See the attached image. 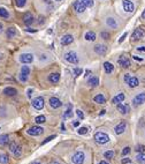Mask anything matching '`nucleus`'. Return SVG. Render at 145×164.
<instances>
[{
	"instance_id": "44",
	"label": "nucleus",
	"mask_w": 145,
	"mask_h": 164,
	"mask_svg": "<svg viewBox=\"0 0 145 164\" xmlns=\"http://www.w3.org/2000/svg\"><path fill=\"white\" fill-rule=\"evenodd\" d=\"M76 114L79 116V119H84V113H83L81 110H76Z\"/></svg>"
},
{
	"instance_id": "28",
	"label": "nucleus",
	"mask_w": 145,
	"mask_h": 164,
	"mask_svg": "<svg viewBox=\"0 0 145 164\" xmlns=\"http://www.w3.org/2000/svg\"><path fill=\"white\" fill-rule=\"evenodd\" d=\"M6 35H7V37L8 38H13L14 36L16 35V29L14 27H11L7 29V31H6Z\"/></svg>"
},
{
	"instance_id": "10",
	"label": "nucleus",
	"mask_w": 145,
	"mask_h": 164,
	"mask_svg": "<svg viewBox=\"0 0 145 164\" xmlns=\"http://www.w3.org/2000/svg\"><path fill=\"white\" fill-rule=\"evenodd\" d=\"M44 103H45L44 98H43L41 96H39V97H36V98L32 101V106L36 110H41L44 108Z\"/></svg>"
},
{
	"instance_id": "41",
	"label": "nucleus",
	"mask_w": 145,
	"mask_h": 164,
	"mask_svg": "<svg viewBox=\"0 0 145 164\" xmlns=\"http://www.w3.org/2000/svg\"><path fill=\"white\" fill-rule=\"evenodd\" d=\"M136 151H138V152H144L145 146H143V145H138V146H136Z\"/></svg>"
},
{
	"instance_id": "38",
	"label": "nucleus",
	"mask_w": 145,
	"mask_h": 164,
	"mask_svg": "<svg viewBox=\"0 0 145 164\" xmlns=\"http://www.w3.org/2000/svg\"><path fill=\"white\" fill-rule=\"evenodd\" d=\"M77 133H79V135H85V134L88 133V128H86V127H79Z\"/></svg>"
},
{
	"instance_id": "57",
	"label": "nucleus",
	"mask_w": 145,
	"mask_h": 164,
	"mask_svg": "<svg viewBox=\"0 0 145 164\" xmlns=\"http://www.w3.org/2000/svg\"><path fill=\"white\" fill-rule=\"evenodd\" d=\"M2 30H4V27H2V24L0 23V32H2Z\"/></svg>"
},
{
	"instance_id": "40",
	"label": "nucleus",
	"mask_w": 145,
	"mask_h": 164,
	"mask_svg": "<svg viewBox=\"0 0 145 164\" xmlns=\"http://www.w3.org/2000/svg\"><path fill=\"white\" fill-rule=\"evenodd\" d=\"M73 73H74L75 76H79V75H82L83 70H82V68H74L73 69Z\"/></svg>"
},
{
	"instance_id": "46",
	"label": "nucleus",
	"mask_w": 145,
	"mask_h": 164,
	"mask_svg": "<svg viewBox=\"0 0 145 164\" xmlns=\"http://www.w3.org/2000/svg\"><path fill=\"white\" fill-rule=\"evenodd\" d=\"M100 36H101L104 40H108V38H109V34H108V32H105V31H103V32L100 34Z\"/></svg>"
},
{
	"instance_id": "9",
	"label": "nucleus",
	"mask_w": 145,
	"mask_h": 164,
	"mask_svg": "<svg viewBox=\"0 0 145 164\" xmlns=\"http://www.w3.org/2000/svg\"><path fill=\"white\" fill-rule=\"evenodd\" d=\"M122 6H123V9L128 13H132L135 9V5L131 0H122Z\"/></svg>"
},
{
	"instance_id": "6",
	"label": "nucleus",
	"mask_w": 145,
	"mask_h": 164,
	"mask_svg": "<svg viewBox=\"0 0 145 164\" xmlns=\"http://www.w3.org/2000/svg\"><path fill=\"white\" fill-rule=\"evenodd\" d=\"M43 132H44V128L40 126H32L26 131V133L29 135H32V137H38L40 134H43Z\"/></svg>"
},
{
	"instance_id": "17",
	"label": "nucleus",
	"mask_w": 145,
	"mask_h": 164,
	"mask_svg": "<svg viewBox=\"0 0 145 164\" xmlns=\"http://www.w3.org/2000/svg\"><path fill=\"white\" fill-rule=\"evenodd\" d=\"M106 24L107 27L112 28V29H116L118 28V22L114 17H107L106 19Z\"/></svg>"
},
{
	"instance_id": "33",
	"label": "nucleus",
	"mask_w": 145,
	"mask_h": 164,
	"mask_svg": "<svg viewBox=\"0 0 145 164\" xmlns=\"http://www.w3.org/2000/svg\"><path fill=\"white\" fill-rule=\"evenodd\" d=\"M0 163L1 164L8 163V156L6 154H0Z\"/></svg>"
},
{
	"instance_id": "1",
	"label": "nucleus",
	"mask_w": 145,
	"mask_h": 164,
	"mask_svg": "<svg viewBox=\"0 0 145 164\" xmlns=\"http://www.w3.org/2000/svg\"><path fill=\"white\" fill-rule=\"evenodd\" d=\"M124 82H126L130 88H136V87H138V84H139V80H138L136 76H131L129 73H128V74H124Z\"/></svg>"
},
{
	"instance_id": "19",
	"label": "nucleus",
	"mask_w": 145,
	"mask_h": 164,
	"mask_svg": "<svg viewBox=\"0 0 145 164\" xmlns=\"http://www.w3.org/2000/svg\"><path fill=\"white\" fill-rule=\"evenodd\" d=\"M49 81L51 83H58L60 81V74L59 73H52L49 75Z\"/></svg>"
},
{
	"instance_id": "59",
	"label": "nucleus",
	"mask_w": 145,
	"mask_h": 164,
	"mask_svg": "<svg viewBox=\"0 0 145 164\" xmlns=\"http://www.w3.org/2000/svg\"><path fill=\"white\" fill-rule=\"evenodd\" d=\"M142 17H143V19H145V9L143 11V13H142Z\"/></svg>"
},
{
	"instance_id": "31",
	"label": "nucleus",
	"mask_w": 145,
	"mask_h": 164,
	"mask_svg": "<svg viewBox=\"0 0 145 164\" xmlns=\"http://www.w3.org/2000/svg\"><path fill=\"white\" fill-rule=\"evenodd\" d=\"M136 161L139 162V163H144L145 162V154L144 152H139V154L136 156Z\"/></svg>"
},
{
	"instance_id": "55",
	"label": "nucleus",
	"mask_w": 145,
	"mask_h": 164,
	"mask_svg": "<svg viewBox=\"0 0 145 164\" xmlns=\"http://www.w3.org/2000/svg\"><path fill=\"white\" fill-rule=\"evenodd\" d=\"M61 131H66V127H65V125H64V124L61 125Z\"/></svg>"
},
{
	"instance_id": "16",
	"label": "nucleus",
	"mask_w": 145,
	"mask_h": 164,
	"mask_svg": "<svg viewBox=\"0 0 145 164\" xmlns=\"http://www.w3.org/2000/svg\"><path fill=\"white\" fill-rule=\"evenodd\" d=\"M126 128H127V123H126V122H121L119 125L115 126L114 131H115L116 134H122V133L126 131Z\"/></svg>"
},
{
	"instance_id": "34",
	"label": "nucleus",
	"mask_w": 145,
	"mask_h": 164,
	"mask_svg": "<svg viewBox=\"0 0 145 164\" xmlns=\"http://www.w3.org/2000/svg\"><path fill=\"white\" fill-rule=\"evenodd\" d=\"M35 122H36V124H43L46 122V118H45V116H37Z\"/></svg>"
},
{
	"instance_id": "25",
	"label": "nucleus",
	"mask_w": 145,
	"mask_h": 164,
	"mask_svg": "<svg viewBox=\"0 0 145 164\" xmlns=\"http://www.w3.org/2000/svg\"><path fill=\"white\" fill-rule=\"evenodd\" d=\"M93 101L96 102V103H99V104H104L106 102L105 97L103 94H98L97 96H94V98H93Z\"/></svg>"
},
{
	"instance_id": "26",
	"label": "nucleus",
	"mask_w": 145,
	"mask_h": 164,
	"mask_svg": "<svg viewBox=\"0 0 145 164\" xmlns=\"http://www.w3.org/2000/svg\"><path fill=\"white\" fill-rule=\"evenodd\" d=\"M85 40L89 42H93L96 41V34H94V31H88L86 34H85Z\"/></svg>"
},
{
	"instance_id": "42",
	"label": "nucleus",
	"mask_w": 145,
	"mask_h": 164,
	"mask_svg": "<svg viewBox=\"0 0 145 164\" xmlns=\"http://www.w3.org/2000/svg\"><path fill=\"white\" fill-rule=\"evenodd\" d=\"M19 79H20V81L26 82V80H28V76H26V75H23V74H21V73H20V75H19Z\"/></svg>"
},
{
	"instance_id": "35",
	"label": "nucleus",
	"mask_w": 145,
	"mask_h": 164,
	"mask_svg": "<svg viewBox=\"0 0 145 164\" xmlns=\"http://www.w3.org/2000/svg\"><path fill=\"white\" fill-rule=\"evenodd\" d=\"M21 74L28 76V75L30 74V68H29V66H22V68H21Z\"/></svg>"
},
{
	"instance_id": "48",
	"label": "nucleus",
	"mask_w": 145,
	"mask_h": 164,
	"mask_svg": "<svg viewBox=\"0 0 145 164\" xmlns=\"http://www.w3.org/2000/svg\"><path fill=\"white\" fill-rule=\"evenodd\" d=\"M130 161H131V160L128 157V158H123V160L121 161V163H122V164H127V163H130Z\"/></svg>"
},
{
	"instance_id": "29",
	"label": "nucleus",
	"mask_w": 145,
	"mask_h": 164,
	"mask_svg": "<svg viewBox=\"0 0 145 164\" xmlns=\"http://www.w3.org/2000/svg\"><path fill=\"white\" fill-rule=\"evenodd\" d=\"M9 141V137L7 134H2L0 135V146H4V145H7Z\"/></svg>"
},
{
	"instance_id": "51",
	"label": "nucleus",
	"mask_w": 145,
	"mask_h": 164,
	"mask_svg": "<svg viewBox=\"0 0 145 164\" xmlns=\"http://www.w3.org/2000/svg\"><path fill=\"white\" fill-rule=\"evenodd\" d=\"M32 91H34L32 89H29V90H28V97H29V98H31V96H32Z\"/></svg>"
},
{
	"instance_id": "56",
	"label": "nucleus",
	"mask_w": 145,
	"mask_h": 164,
	"mask_svg": "<svg viewBox=\"0 0 145 164\" xmlns=\"http://www.w3.org/2000/svg\"><path fill=\"white\" fill-rule=\"evenodd\" d=\"M98 164H108V163H107V162H105V161H100V162H99Z\"/></svg>"
},
{
	"instance_id": "12",
	"label": "nucleus",
	"mask_w": 145,
	"mask_h": 164,
	"mask_svg": "<svg viewBox=\"0 0 145 164\" xmlns=\"http://www.w3.org/2000/svg\"><path fill=\"white\" fill-rule=\"evenodd\" d=\"M118 63H119L120 66H122L123 68H128L130 67V60L127 55H121L119 59H118Z\"/></svg>"
},
{
	"instance_id": "5",
	"label": "nucleus",
	"mask_w": 145,
	"mask_h": 164,
	"mask_svg": "<svg viewBox=\"0 0 145 164\" xmlns=\"http://www.w3.org/2000/svg\"><path fill=\"white\" fill-rule=\"evenodd\" d=\"M143 103H145V93H139L132 98V105L134 106H139Z\"/></svg>"
},
{
	"instance_id": "7",
	"label": "nucleus",
	"mask_w": 145,
	"mask_h": 164,
	"mask_svg": "<svg viewBox=\"0 0 145 164\" xmlns=\"http://www.w3.org/2000/svg\"><path fill=\"white\" fill-rule=\"evenodd\" d=\"M19 59L22 64H26H26H31L34 61V55L32 53H22Z\"/></svg>"
},
{
	"instance_id": "43",
	"label": "nucleus",
	"mask_w": 145,
	"mask_h": 164,
	"mask_svg": "<svg viewBox=\"0 0 145 164\" xmlns=\"http://www.w3.org/2000/svg\"><path fill=\"white\" fill-rule=\"evenodd\" d=\"M54 137H55V135H51V137H46V139H45V140L43 141V143H41V145H45V143H47V142H50V141H51V140H53Z\"/></svg>"
},
{
	"instance_id": "30",
	"label": "nucleus",
	"mask_w": 145,
	"mask_h": 164,
	"mask_svg": "<svg viewBox=\"0 0 145 164\" xmlns=\"http://www.w3.org/2000/svg\"><path fill=\"white\" fill-rule=\"evenodd\" d=\"M8 16H9V13H8V11H7L6 8H4V7H0V17L7 19Z\"/></svg>"
},
{
	"instance_id": "54",
	"label": "nucleus",
	"mask_w": 145,
	"mask_h": 164,
	"mask_svg": "<svg viewBox=\"0 0 145 164\" xmlns=\"http://www.w3.org/2000/svg\"><path fill=\"white\" fill-rule=\"evenodd\" d=\"M26 31H30V32H36V30H34V29H26Z\"/></svg>"
},
{
	"instance_id": "61",
	"label": "nucleus",
	"mask_w": 145,
	"mask_h": 164,
	"mask_svg": "<svg viewBox=\"0 0 145 164\" xmlns=\"http://www.w3.org/2000/svg\"><path fill=\"white\" fill-rule=\"evenodd\" d=\"M0 59H2V55L1 53H0Z\"/></svg>"
},
{
	"instance_id": "22",
	"label": "nucleus",
	"mask_w": 145,
	"mask_h": 164,
	"mask_svg": "<svg viewBox=\"0 0 145 164\" xmlns=\"http://www.w3.org/2000/svg\"><path fill=\"white\" fill-rule=\"evenodd\" d=\"M88 84H89V87H97L99 84V79L97 76H91L88 80Z\"/></svg>"
},
{
	"instance_id": "52",
	"label": "nucleus",
	"mask_w": 145,
	"mask_h": 164,
	"mask_svg": "<svg viewBox=\"0 0 145 164\" xmlns=\"http://www.w3.org/2000/svg\"><path fill=\"white\" fill-rule=\"evenodd\" d=\"M79 125V120H74V122H73V126H74V127H77Z\"/></svg>"
},
{
	"instance_id": "60",
	"label": "nucleus",
	"mask_w": 145,
	"mask_h": 164,
	"mask_svg": "<svg viewBox=\"0 0 145 164\" xmlns=\"http://www.w3.org/2000/svg\"><path fill=\"white\" fill-rule=\"evenodd\" d=\"M51 164H60V163H59V162H56V161H55V162L53 161V162H52V163H51Z\"/></svg>"
},
{
	"instance_id": "15",
	"label": "nucleus",
	"mask_w": 145,
	"mask_h": 164,
	"mask_svg": "<svg viewBox=\"0 0 145 164\" xmlns=\"http://www.w3.org/2000/svg\"><path fill=\"white\" fill-rule=\"evenodd\" d=\"M118 110H119V112L121 114H127V113H129V111H130V106H129V104H127V103H119L118 104Z\"/></svg>"
},
{
	"instance_id": "13",
	"label": "nucleus",
	"mask_w": 145,
	"mask_h": 164,
	"mask_svg": "<svg viewBox=\"0 0 145 164\" xmlns=\"http://www.w3.org/2000/svg\"><path fill=\"white\" fill-rule=\"evenodd\" d=\"M73 7H74V9H75L77 13H83V12L85 11V8H86V6H85V5H84L81 0H76V1H74Z\"/></svg>"
},
{
	"instance_id": "21",
	"label": "nucleus",
	"mask_w": 145,
	"mask_h": 164,
	"mask_svg": "<svg viewBox=\"0 0 145 164\" xmlns=\"http://www.w3.org/2000/svg\"><path fill=\"white\" fill-rule=\"evenodd\" d=\"M73 41H74V38H73L71 35H65V36L61 38V44H62V45H69L70 43H73Z\"/></svg>"
},
{
	"instance_id": "39",
	"label": "nucleus",
	"mask_w": 145,
	"mask_h": 164,
	"mask_svg": "<svg viewBox=\"0 0 145 164\" xmlns=\"http://www.w3.org/2000/svg\"><path fill=\"white\" fill-rule=\"evenodd\" d=\"M86 7H92L93 6V0H81Z\"/></svg>"
},
{
	"instance_id": "53",
	"label": "nucleus",
	"mask_w": 145,
	"mask_h": 164,
	"mask_svg": "<svg viewBox=\"0 0 145 164\" xmlns=\"http://www.w3.org/2000/svg\"><path fill=\"white\" fill-rule=\"evenodd\" d=\"M31 164H41V162H39V161H34V162H31Z\"/></svg>"
},
{
	"instance_id": "24",
	"label": "nucleus",
	"mask_w": 145,
	"mask_h": 164,
	"mask_svg": "<svg viewBox=\"0 0 145 164\" xmlns=\"http://www.w3.org/2000/svg\"><path fill=\"white\" fill-rule=\"evenodd\" d=\"M71 114H73V106H71V104H68V105H67L66 112L64 113V119H68V118H70V117H71Z\"/></svg>"
},
{
	"instance_id": "18",
	"label": "nucleus",
	"mask_w": 145,
	"mask_h": 164,
	"mask_svg": "<svg viewBox=\"0 0 145 164\" xmlns=\"http://www.w3.org/2000/svg\"><path fill=\"white\" fill-rule=\"evenodd\" d=\"M4 94L6 96H15L17 94V90L13 87H7L4 89Z\"/></svg>"
},
{
	"instance_id": "20",
	"label": "nucleus",
	"mask_w": 145,
	"mask_h": 164,
	"mask_svg": "<svg viewBox=\"0 0 145 164\" xmlns=\"http://www.w3.org/2000/svg\"><path fill=\"white\" fill-rule=\"evenodd\" d=\"M34 16H32V14L31 13H26L24 14V16H23V21H24V23H26V26H30L32 22H34Z\"/></svg>"
},
{
	"instance_id": "62",
	"label": "nucleus",
	"mask_w": 145,
	"mask_h": 164,
	"mask_svg": "<svg viewBox=\"0 0 145 164\" xmlns=\"http://www.w3.org/2000/svg\"><path fill=\"white\" fill-rule=\"evenodd\" d=\"M55 1H61V0H55Z\"/></svg>"
},
{
	"instance_id": "32",
	"label": "nucleus",
	"mask_w": 145,
	"mask_h": 164,
	"mask_svg": "<svg viewBox=\"0 0 145 164\" xmlns=\"http://www.w3.org/2000/svg\"><path fill=\"white\" fill-rule=\"evenodd\" d=\"M13 154H14V156L15 157H20L21 155H22V148H21V146H19L17 145V147L15 148V150L13 151Z\"/></svg>"
},
{
	"instance_id": "3",
	"label": "nucleus",
	"mask_w": 145,
	"mask_h": 164,
	"mask_svg": "<svg viewBox=\"0 0 145 164\" xmlns=\"http://www.w3.org/2000/svg\"><path fill=\"white\" fill-rule=\"evenodd\" d=\"M65 59H66L68 63L74 64V65L79 64V55H77L76 52H74V51H68L66 55H65Z\"/></svg>"
},
{
	"instance_id": "50",
	"label": "nucleus",
	"mask_w": 145,
	"mask_h": 164,
	"mask_svg": "<svg viewBox=\"0 0 145 164\" xmlns=\"http://www.w3.org/2000/svg\"><path fill=\"white\" fill-rule=\"evenodd\" d=\"M135 60H138V61H143V58H139V57H137V55H134L132 57Z\"/></svg>"
},
{
	"instance_id": "45",
	"label": "nucleus",
	"mask_w": 145,
	"mask_h": 164,
	"mask_svg": "<svg viewBox=\"0 0 145 164\" xmlns=\"http://www.w3.org/2000/svg\"><path fill=\"white\" fill-rule=\"evenodd\" d=\"M130 150H131V149H130L129 147H126V148H124V149L122 150V155H123V156H126V155H128V154L130 152Z\"/></svg>"
},
{
	"instance_id": "14",
	"label": "nucleus",
	"mask_w": 145,
	"mask_h": 164,
	"mask_svg": "<svg viewBox=\"0 0 145 164\" xmlns=\"http://www.w3.org/2000/svg\"><path fill=\"white\" fill-rule=\"evenodd\" d=\"M49 103H50V106L53 108V109H58V108L62 106V102L58 97H51L50 101H49Z\"/></svg>"
},
{
	"instance_id": "2",
	"label": "nucleus",
	"mask_w": 145,
	"mask_h": 164,
	"mask_svg": "<svg viewBox=\"0 0 145 164\" xmlns=\"http://www.w3.org/2000/svg\"><path fill=\"white\" fill-rule=\"evenodd\" d=\"M94 140L99 145H105V143H107L109 141V137L104 132H98V133L94 134Z\"/></svg>"
},
{
	"instance_id": "36",
	"label": "nucleus",
	"mask_w": 145,
	"mask_h": 164,
	"mask_svg": "<svg viewBox=\"0 0 145 164\" xmlns=\"http://www.w3.org/2000/svg\"><path fill=\"white\" fill-rule=\"evenodd\" d=\"M26 4V0H15V5H16L19 8H22Z\"/></svg>"
},
{
	"instance_id": "58",
	"label": "nucleus",
	"mask_w": 145,
	"mask_h": 164,
	"mask_svg": "<svg viewBox=\"0 0 145 164\" xmlns=\"http://www.w3.org/2000/svg\"><path fill=\"white\" fill-rule=\"evenodd\" d=\"M105 110H103V111H101V112H100V113H99V114H100V116H103V114H105Z\"/></svg>"
},
{
	"instance_id": "4",
	"label": "nucleus",
	"mask_w": 145,
	"mask_h": 164,
	"mask_svg": "<svg viewBox=\"0 0 145 164\" xmlns=\"http://www.w3.org/2000/svg\"><path fill=\"white\" fill-rule=\"evenodd\" d=\"M84 158H85V155L83 151H76L71 157V162L74 164H83Z\"/></svg>"
},
{
	"instance_id": "23",
	"label": "nucleus",
	"mask_w": 145,
	"mask_h": 164,
	"mask_svg": "<svg viewBox=\"0 0 145 164\" xmlns=\"http://www.w3.org/2000/svg\"><path fill=\"white\" fill-rule=\"evenodd\" d=\"M104 68H105V72L107 74H111V73L114 70V66H113L112 63L106 61V63H104Z\"/></svg>"
},
{
	"instance_id": "8",
	"label": "nucleus",
	"mask_w": 145,
	"mask_h": 164,
	"mask_svg": "<svg viewBox=\"0 0 145 164\" xmlns=\"http://www.w3.org/2000/svg\"><path fill=\"white\" fill-rule=\"evenodd\" d=\"M145 35V31L142 29V28H137V29H135V31L132 32V41H139V40H142L143 37H144Z\"/></svg>"
},
{
	"instance_id": "27",
	"label": "nucleus",
	"mask_w": 145,
	"mask_h": 164,
	"mask_svg": "<svg viewBox=\"0 0 145 164\" xmlns=\"http://www.w3.org/2000/svg\"><path fill=\"white\" fill-rule=\"evenodd\" d=\"M123 99H124V94H122V93H121V94L115 96V97L113 98V101H112V102H113L114 104H119V103H121V102H123Z\"/></svg>"
},
{
	"instance_id": "37",
	"label": "nucleus",
	"mask_w": 145,
	"mask_h": 164,
	"mask_svg": "<svg viewBox=\"0 0 145 164\" xmlns=\"http://www.w3.org/2000/svg\"><path fill=\"white\" fill-rule=\"evenodd\" d=\"M104 156H105V158H108V160H111V158H113V157H114V151H113V150L106 151L105 154H104Z\"/></svg>"
},
{
	"instance_id": "47",
	"label": "nucleus",
	"mask_w": 145,
	"mask_h": 164,
	"mask_svg": "<svg viewBox=\"0 0 145 164\" xmlns=\"http://www.w3.org/2000/svg\"><path fill=\"white\" fill-rule=\"evenodd\" d=\"M127 36H128V34H127V32H124V34L121 36V38L119 40V43H122V42L126 40V37H127Z\"/></svg>"
},
{
	"instance_id": "11",
	"label": "nucleus",
	"mask_w": 145,
	"mask_h": 164,
	"mask_svg": "<svg viewBox=\"0 0 145 164\" xmlns=\"http://www.w3.org/2000/svg\"><path fill=\"white\" fill-rule=\"evenodd\" d=\"M93 50H94V52L97 53V55H105L107 53V46L104 45V44H97L94 47H93Z\"/></svg>"
},
{
	"instance_id": "49",
	"label": "nucleus",
	"mask_w": 145,
	"mask_h": 164,
	"mask_svg": "<svg viewBox=\"0 0 145 164\" xmlns=\"http://www.w3.org/2000/svg\"><path fill=\"white\" fill-rule=\"evenodd\" d=\"M137 51H141V52H145V46L143 45V46H138L137 47Z\"/></svg>"
}]
</instances>
